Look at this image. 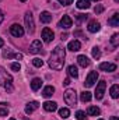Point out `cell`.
I'll use <instances>...</instances> for the list:
<instances>
[{
	"label": "cell",
	"mask_w": 119,
	"mask_h": 120,
	"mask_svg": "<svg viewBox=\"0 0 119 120\" xmlns=\"http://www.w3.org/2000/svg\"><path fill=\"white\" fill-rule=\"evenodd\" d=\"M64 57H66V52H64V48L63 46H56L51 55V59H49V67L53 68V70H62L63 68V64H64Z\"/></svg>",
	"instance_id": "6da1fadb"
},
{
	"label": "cell",
	"mask_w": 119,
	"mask_h": 120,
	"mask_svg": "<svg viewBox=\"0 0 119 120\" xmlns=\"http://www.w3.org/2000/svg\"><path fill=\"white\" fill-rule=\"evenodd\" d=\"M0 85L7 91V92H11L13 91V77L1 66H0Z\"/></svg>",
	"instance_id": "7a4b0ae2"
},
{
	"label": "cell",
	"mask_w": 119,
	"mask_h": 120,
	"mask_svg": "<svg viewBox=\"0 0 119 120\" xmlns=\"http://www.w3.org/2000/svg\"><path fill=\"white\" fill-rule=\"evenodd\" d=\"M64 102L69 106H76L77 103V92L74 90H66L64 91Z\"/></svg>",
	"instance_id": "3957f363"
},
{
	"label": "cell",
	"mask_w": 119,
	"mask_h": 120,
	"mask_svg": "<svg viewBox=\"0 0 119 120\" xmlns=\"http://www.w3.org/2000/svg\"><path fill=\"white\" fill-rule=\"evenodd\" d=\"M24 21H25V28L28 34H34L35 31V24H34V17H32V13L27 11L25 15H24Z\"/></svg>",
	"instance_id": "277c9868"
},
{
	"label": "cell",
	"mask_w": 119,
	"mask_h": 120,
	"mask_svg": "<svg viewBox=\"0 0 119 120\" xmlns=\"http://www.w3.org/2000/svg\"><path fill=\"white\" fill-rule=\"evenodd\" d=\"M105 88H107V82H105L104 80H102V81H99V82H98V85H97V88H95V98H97L98 101H101V99L104 98Z\"/></svg>",
	"instance_id": "5b68a950"
},
{
	"label": "cell",
	"mask_w": 119,
	"mask_h": 120,
	"mask_svg": "<svg viewBox=\"0 0 119 120\" xmlns=\"http://www.w3.org/2000/svg\"><path fill=\"white\" fill-rule=\"evenodd\" d=\"M97 80H98V73L97 71H90V74L87 75V78H86V82H84V85L90 88V87H92L95 82H97Z\"/></svg>",
	"instance_id": "8992f818"
},
{
	"label": "cell",
	"mask_w": 119,
	"mask_h": 120,
	"mask_svg": "<svg viewBox=\"0 0 119 120\" xmlns=\"http://www.w3.org/2000/svg\"><path fill=\"white\" fill-rule=\"evenodd\" d=\"M53 38H55V34L51 28H44L42 30V39H44L45 43H51L53 41Z\"/></svg>",
	"instance_id": "52a82bcc"
},
{
	"label": "cell",
	"mask_w": 119,
	"mask_h": 120,
	"mask_svg": "<svg viewBox=\"0 0 119 120\" xmlns=\"http://www.w3.org/2000/svg\"><path fill=\"white\" fill-rule=\"evenodd\" d=\"M10 34H11L13 36H16V38H20V36L24 35V28H23L20 24H13V25L10 27Z\"/></svg>",
	"instance_id": "ba28073f"
},
{
	"label": "cell",
	"mask_w": 119,
	"mask_h": 120,
	"mask_svg": "<svg viewBox=\"0 0 119 120\" xmlns=\"http://www.w3.org/2000/svg\"><path fill=\"white\" fill-rule=\"evenodd\" d=\"M71 25H73V20L69 15H63L62 20L59 21V24H58V27L59 28H63V30H69Z\"/></svg>",
	"instance_id": "9c48e42d"
},
{
	"label": "cell",
	"mask_w": 119,
	"mask_h": 120,
	"mask_svg": "<svg viewBox=\"0 0 119 120\" xmlns=\"http://www.w3.org/2000/svg\"><path fill=\"white\" fill-rule=\"evenodd\" d=\"M99 70H101V71H105V73H112V71L116 70V64H115V63H108V61H105V63H101V64H99Z\"/></svg>",
	"instance_id": "30bf717a"
},
{
	"label": "cell",
	"mask_w": 119,
	"mask_h": 120,
	"mask_svg": "<svg viewBox=\"0 0 119 120\" xmlns=\"http://www.w3.org/2000/svg\"><path fill=\"white\" fill-rule=\"evenodd\" d=\"M42 52V43H41V41H34L32 43H31L30 46V53L32 55H36V53H41Z\"/></svg>",
	"instance_id": "8fae6325"
},
{
	"label": "cell",
	"mask_w": 119,
	"mask_h": 120,
	"mask_svg": "<svg viewBox=\"0 0 119 120\" xmlns=\"http://www.w3.org/2000/svg\"><path fill=\"white\" fill-rule=\"evenodd\" d=\"M3 57L4 59H23V55L21 53H13L11 49H4L3 50Z\"/></svg>",
	"instance_id": "7c38bea8"
},
{
	"label": "cell",
	"mask_w": 119,
	"mask_h": 120,
	"mask_svg": "<svg viewBox=\"0 0 119 120\" xmlns=\"http://www.w3.org/2000/svg\"><path fill=\"white\" fill-rule=\"evenodd\" d=\"M38 108H39V103H38V102H35V101L28 102V103H27V106H25V113H27V115H31V113H32V112H35Z\"/></svg>",
	"instance_id": "4fadbf2b"
},
{
	"label": "cell",
	"mask_w": 119,
	"mask_h": 120,
	"mask_svg": "<svg viewBox=\"0 0 119 120\" xmlns=\"http://www.w3.org/2000/svg\"><path fill=\"white\" fill-rule=\"evenodd\" d=\"M44 109H45L46 112H55V110L58 109V103L53 102V101H46V102L44 103Z\"/></svg>",
	"instance_id": "5bb4252c"
},
{
	"label": "cell",
	"mask_w": 119,
	"mask_h": 120,
	"mask_svg": "<svg viewBox=\"0 0 119 120\" xmlns=\"http://www.w3.org/2000/svg\"><path fill=\"white\" fill-rule=\"evenodd\" d=\"M87 28H88L90 32L94 34V32H98V31L101 30V24H99L97 20H92V21H90L88 22V27H87Z\"/></svg>",
	"instance_id": "9a60e30c"
},
{
	"label": "cell",
	"mask_w": 119,
	"mask_h": 120,
	"mask_svg": "<svg viewBox=\"0 0 119 120\" xmlns=\"http://www.w3.org/2000/svg\"><path fill=\"white\" fill-rule=\"evenodd\" d=\"M39 20H41V22H44V24H49V22L52 21V14H51L49 11H42L41 15H39Z\"/></svg>",
	"instance_id": "2e32d148"
},
{
	"label": "cell",
	"mask_w": 119,
	"mask_h": 120,
	"mask_svg": "<svg viewBox=\"0 0 119 120\" xmlns=\"http://www.w3.org/2000/svg\"><path fill=\"white\" fill-rule=\"evenodd\" d=\"M80 48H81V43L79 41H70L67 45V49L71 52H77V50H80Z\"/></svg>",
	"instance_id": "e0dca14e"
},
{
	"label": "cell",
	"mask_w": 119,
	"mask_h": 120,
	"mask_svg": "<svg viewBox=\"0 0 119 120\" xmlns=\"http://www.w3.org/2000/svg\"><path fill=\"white\" fill-rule=\"evenodd\" d=\"M77 61H79V64H80L81 67H84V68L90 66V60L86 55H80V56L77 57Z\"/></svg>",
	"instance_id": "ac0fdd59"
},
{
	"label": "cell",
	"mask_w": 119,
	"mask_h": 120,
	"mask_svg": "<svg viewBox=\"0 0 119 120\" xmlns=\"http://www.w3.org/2000/svg\"><path fill=\"white\" fill-rule=\"evenodd\" d=\"M53 92H55V87H52V85H46L44 91H42V95L45 96V98H51L52 95H53Z\"/></svg>",
	"instance_id": "d6986e66"
},
{
	"label": "cell",
	"mask_w": 119,
	"mask_h": 120,
	"mask_svg": "<svg viewBox=\"0 0 119 120\" xmlns=\"http://www.w3.org/2000/svg\"><path fill=\"white\" fill-rule=\"evenodd\" d=\"M41 87H42V80L41 78H34L31 81V90L32 91H38Z\"/></svg>",
	"instance_id": "ffe728a7"
},
{
	"label": "cell",
	"mask_w": 119,
	"mask_h": 120,
	"mask_svg": "<svg viewBox=\"0 0 119 120\" xmlns=\"http://www.w3.org/2000/svg\"><path fill=\"white\" fill-rule=\"evenodd\" d=\"M80 10H87V8H90V0H77V4H76Z\"/></svg>",
	"instance_id": "44dd1931"
},
{
	"label": "cell",
	"mask_w": 119,
	"mask_h": 120,
	"mask_svg": "<svg viewBox=\"0 0 119 120\" xmlns=\"http://www.w3.org/2000/svg\"><path fill=\"white\" fill-rule=\"evenodd\" d=\"M108 24L112 25V27H119V14L118 13H115V14L108 20Z\"/></svg>",
	"instance_id": "7402d4cb"
},
{
	"label": "cell",
	"mask_w": 119,
	"mask_h": 120,
	"mask_svg": "<svg viewBox=\"0 0 119 120\" xmlns=\"http://www.w3.org/2000/svg\"><path fill=\"white\" fill-rule=\"evenodd\" d=\"M67 74L73 78H77L79 77V71H77V67L76 66H69L67 67Z\"/></svg>",
	"instance_id": "603a6c76"
},
{
	"label": "cell",
	"mask_w": 119,
	"mask_h": 120,
	"mask_svg": "<svg viewBox=\"0 0 119 120\" xmlns=\"http://www.w3.org/2000/svg\"><path fill=\"white\" fill-rule=\"evenodd\" d=\"M99 113H101V110L97 106H90L88 109H87V115L88 116H98Z\"/></svg>",
	"instance_id": "cb8c5ba5"
},
{
	"label": "cell",
	"mask_w": 119,
	"mask_h": 120,
	"mask_svg": "<svg viewBox=\"0 0 119 120\" xmlns=\"http://www.w3.org/2000/svg\"><path fill=\"white\" fill-rule=\"evenodd\" d=\"M80 99H81V102H90L91 101V92H88V91L81 92L80 94Z\"/></svg>",
	"instance_id": "d4e9b609"
},
{
	"label": "cell",
	"mask_w": 119,
	"mask_h": 120,
	"mask_svg": "<svg viewBox=\"0 0 119 120\" xmlns=\"http://www.w3.org/2000/svg\"><path fill=\"white\" fill-rule=\"evenodd\" d=\"M109 92H111V96H112L114 99H116V98L119 96V85H118V84L112 85V87H111V91H109Z\"/></svg>",
	"instance_id": "484cf974"
},
{
	"label": "cell",
	"mask_w": 119,
	"mask_h": 120,
	"mask_svg": "<svg viewBox=\"0 0 119 120\" xmlns=\"http://www.w3.org/2000/svg\"><path fill=\"white\" fill-rule=\"evenodd\" d=\"M59 116L62 119H67L70 116V110L67 108H62V109H59Z\"/></svg>",
	"instance_id": "4316f807"
},
{
	"label": "cell",
	"mask_w": 119,
	"mask_h": 120,
	"mask_svg": "<svg viewBox=\"0 0 119 120\" xmlns=\"http://www.w3.org/2000/svg\"><path fill=\"white\" fill-rule=\"evenodd\" d=\"M111 45H112L114 48H118V45H119V35L118 34H114V35H112V38H111Z\"/></svg>",
	"instance_id": "83f0119b"
},
{
	"label": "cell",
	"mask_w": 119,
	"mask_h": 120,
	"mask_svg": "<svg viewBox=\"0 0 119 120\" xmlns=\"http://www.w3.org/2000/svg\"><path fill=\"white\" fill-rule=\"evenodd\" d=\"M92 57H94V59H97V60L101 57V50H99V48H98V46L92 48Z\"/></svg>",
	"instance_id": "f1b7e54d"
},
{
	"label": "cell",
	"mask_w": 119,
	"mask_h": 120,
	"mask_svg": "<svg viewBox=\"0 0 119 120\" xmlns=\"http://www.w3.org/2000/svg\"><path fill=\"white\" fill-rule=\"evenodd\" d=\"M32 64H34L35 67H42V66H44V61L39 59V57H35V59L32 60Z\"/></svg>",
	"instance_id": "f546056e"
},
{
	"label": "cell",
	"mask_w": 119,
	"mask_h": 120,
	"mask_svg": "<svg viewBox=\"0 0 119 120\" xmlns=\"http://www.w3.org/2000/svg\"><path fill=\"white\" fill-rule=\"evenodd\" d=\"M76 117H77L79 120H86V117H87V116H86V113H84L83 110H79V112L76 113Z\"/></svg>",
	"instance_id": "4dcf8cb0"
},
{
	"label": "cell",
	"mask_w": 119,
	"mask_h": 120,
	"mask_svg": "<svg viewBox=\"0 0 119 120\" xmlns=\"http://www.w3.org/2000/svg\"><path fill=\"white\" fill-rule=\"evenodd\" d=\"M87 17H88L87 14H79V15H77V22H79V24L83 22L84 20H87Z\"/></svg>",
	"instance_id": "1f68e13d"
},
{
	"label": "cell",
	"mask_w": 119,
	"mask_h": 120,
	"mask_svg": "<svg viewBox=\"0 0 119 120\" xmlns=\"http://www.w3.org/2000/svg\"><path fill=\"white\" fill-rule=\"evenodd\" d=\"M11 70L20 71V70H21V64H20V63H11Z\"/></svg>",
	"instance_id": "d6a6232c"
},
{
	"label": "cell",
	"mask_w": 119,
	"mask_h": 120,
	"mask_svg": "<svg viewBox=\"0 0 119 120\" xmlns=\"http://www.w3.org/2000/svg\"><path fill=\"white\" fill-rule=\"evenodd\" d=\"M94 11H95V14H99V13H102V11H104V7H102L101 4H98V6H95Z\"/></svg>",
	"instance_id": "836d02e7"
},
{
	"label": "cell",
	"mask_w": 119,
	"mask_h": 120,
	"mask_svg": "<svg viewBox=\"0 0 119 120\" xmlns=\"http://www.w3.org/2000/svg\"><path fill=\"white\" fill-rule=\"evenodd\" d=\"M7 115H8V109L0 108V116H1V117H4V116H7Z\"/></svg>",
	"instance_id": "e575fe53"
},
{
	"label": "cell",
	"mask_w": 119,
	"mask_h": 120,
	"mask_svg": "<svg viewBox=\"0 0 119 120\" xmlns=\"http://www.w3.org/2000/svg\"><path fill=\"white\" fill-rule=\"evenodd\" d=\"M60 4H63V6H69V4H71L73 3V0H58Z\"/></svg>",
	"instance_id": "d590c367"
},
{
	"label": "cell",
	"mask_w": 119,
	"mask_h": 120,
	"mask_svg": "<svg viewBox=\"0 0 119 120\" xmlns=\"http://www.w3.org/2000/svg\"><path fill=\"white\" fill-rule=\"evenodd\" d=\"M69 84H70V78H66V80L63 81V85H66V87H67Z\"/></svg>",
	"instance_id": "8d00e7d4"
},
{
	"label": "cell",
	"mask_w": 119,
	"mask_h": 120,
	"mask_svg": "<svg viewBox=\"0 0 119 120\" xmlns=\"http://www.w3.org/2000/svg\"><path fill=\"white\" fill-rule=\"evenodd\" d=\"M3 20H4V14H3V11L0 10V24L3 22Z\"/></svg>",
	"instance_id": "74e56055"
},
{
	"label": "cell",
	"mask_w": 119,
	"mask_h": 120,
	"mask_svg": "<svg viewBox=\"0 0 119 120\" xmlns=\"http://www.w3.org/2000/svg\"><path fill=\"white\" fill-rule=\"evenodd\" d=\"M3 46H4V41L0 38V48H3Z\"/></svg>",
	"instance_id": "f35d334b"
},
{
	"label": "cell",
	"mask_w": 119,
	"mask_h": 120,
	"mask_svg": "<svg viewBox=\"0 0 119 120\" xmlns=\"http://www.w3.org/2000/svg\"><path fill=\"white\" fill-rule=\"evenodd\" d=\"M109 120H119V119H118V117H116V116H112V117H111V119H109Z\"/></svg>",
	"instance_id": "ab89813d"
},
{
	"label": "cell",
	"mask_w": 119,
	"mask_h": 120,
	"mask_svg": "<svg viewBox=\"0 0 119 120\" xmlns=\"http://www.w3.org/2000/svg\"><path fill=\"white\" fill-rule=\"evenodd\" d=\"M92 1H99V0H92Z\"/></svg>",
	"instance_id": "60d3db41"
},
{
	"label": "cell",
	"mask_w": 119,
	"mask_h": 120,
	"mask_svg": "<svg viewBox=\"0 0 119 120\" xmlns=\"http://www.w3.org/2000/svg\"><path fill=\"white\" fill-rule=\"evenodd\" d=\"M20 1H27V0H20Z\"/></svg>",
	"instance_id": "b9f144b4"
},
{
	"label": "cell",
	"mask_w": 119,
	"mask_h": 120,
	"mask_svg": "<svg viewBox=\"0 0 119 120\" xmlns=\"http://www.w3.org/2000/svg\"><path fill=\"white\" fill-rule=\"evenodd\" d=\"M10 120H16V119H13V117H11V119H10Z\"/></svg>",
	"instance_id": "7bdbcfd3"
},
{
	"label": "cell",
	"mask_w": 119,
	"mask_h": 120,
	"mask_svg": "<svg viewBox=\"0 0 119 120\" xmlns=\"http://www.w3.org/2000/svg\"><path fill=\"white\" fill-rule=\"evenodd\" d=\"M115 1H116V3H118V1H119V0H115Z\"/></svg>",
	"instance_id": "ee69618b"
},
{
	"label": "cell",
	"mask_w": 119,
	"mask_h": 120,
	"mask_svg": "<svg viewBox=\"0 0 119 120\" xmlns=\"http://www.w3.org/2000/svg\"><path fill=\"white\" fill-rule=\"evenodd\" d=\"M98 120H102V119H98Z\"/></svg>",
	"instance_id": "f6af8a7d"
},
{
	"label": "cell",
	"mask_w": 119,
	"mask_h": 120,
	"mask_svg": "<svg viewBox=\"0 0 119 120\" xmlns=\"http://www.w3.org/2000/svg\"><path fill=\"white\" fill-rule=\"evenodd\" d=\"M0 1H1V0H0Z\"/></svg>",
	"instance_id": "bcb514c9"
}]
</instances>
